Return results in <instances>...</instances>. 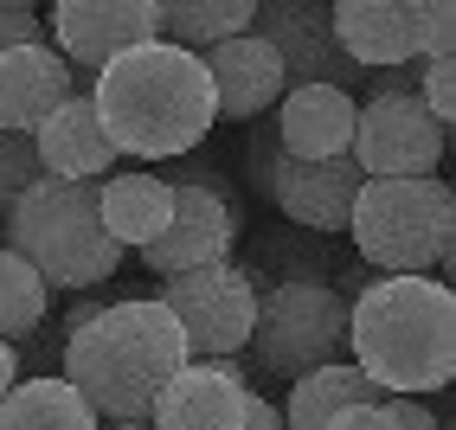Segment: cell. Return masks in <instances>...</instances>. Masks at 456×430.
Returning <instances> with one entry per match:
<instances>
[{
    "label": "cell",
    "instance_id": "cell-33",
    "mask_svg": "<svg viewBox=\"0 0 456 430\" xmlns=\"http://www.w3.org/2000/svg\"><path fill=\"white\" fill-rule=\"evenodd\" d=\"M103 430H148V424H103Z\"/></svg>",
    "mask_w": 456,
    "mask_h": 430
},
{
    "label": "cell",
    "instance_id": "cell-5",
    "mask_svg": "<svg viewBox=\"0 0 456 430\" xmlns=\"http://www.w3.org/2000/svg\"><path fill=\"white\" fill-rule=\"evenodd\" d=\"M347 238L367 276H431L450 283L456 257V193L450 180H367L347 212Z\"/></svg>",
    "mask_w": 456,
    "mask_h": 430
},
{
    "label": "cell",
    "instance_id": "cell-22",
    "mask_svg": "<svg viewBox=\"0 0 456 430\" xmlns=\"http://www.w3.org/2000/svg\"><path fill=\"white\" fill-rule=\"evenodd\" d=\"M155 13H161V39L200 58V52H212V45L251 33L257 0H180V7H155Z\"/></svg>",
    "mask_w": 456,
    "mask_h": 430
},
{
    "label": "cell",
    "instance_id": "cell-28",
    "mask_svg": "<svg viewBox=\"0 0 456 430\" xmlns=\"http://www.w3.org/2000/svg\"><path fill=\"white\" fill-rule=\"evenodd\" d=\"M277 155H283V142H277V122H251V142H245V174H251V187L270 199V167H277Z\"/></svg>",
    "mask_w": 456,
    "mask_h": 430
},
{
    "label": "cell",
    "instance_id": "cell-24",
    "mask_svg": "<svg viewBox=\"0 0 456 430\" xmlns=\"http://www.w3.org/2000/svg\"><path fill=\"white\" fill-rule=\"evenodd\" d=\"M411 39H418V65L456 52V7L450 0H411Z\"/></svg>",
    "mask_w": 456,
    "mask_h": 430
},
{
    "label": "cell",
    "instance_id": "cell-10",
    "mask_svg": "<svg viewBox=\"0 0 456 430\" xmlns=\"http://www.w3.org/2000/svg\"><path fill=\"white\" fill-rule=\"evenodd\" d=\"M245 231L232 187H174V219L167 231L142 251V264L155 276H187L206 264H232V244Z\"/></svg>",
    "mask_w": 456,
    "mask_h": 430
},
{
    "label": "cell",
    "instance_id": "cell-6",
    "mask_svg": "<svg viewBox=\"0 0 456 430\" xmlns=\"http://www.w3.org/2000/svg\"><path fill=\"white\" fill-rule=\"evenodd\" d=\"M251 276L257 289V315H251V341H245V373H277L302 379L315 366L347 360V296L328 276Z\"/></svg>",
    "mask_w": 456,
    "mask_h": 430
},
{
    "label": "cell",
    "instance_id": "cell-13",
    "mask_svg": "<svg viewBox=\"0 0 456 430\" xmlns=\"http://www.w3.org/2000/svg\"><path fill=\"white\" fill-rule=\"evenodd\" d=\"M200 65L212 77V110H219L225 122H264L270 110L283 103V58L270 52L257 33H238L225 45L200 52Z\"/></svg>",
    "mask_w": 456,
    "mask_h": 430
},
{
    "label": "cell",
    "instance_id": "cell-18",
    "mask_svg": "<svg viewBox=\"0 0 456 430\" xmlns=\"http://www.w3.org/2000/svg\"><path fill=\"white\" fill-rule=\"evenodd\" d=\"M77 90L71 65L52 45H20L0 58V129L7 135H33L39 122Z\"/></svg>",
    "mask_w": 456,
    "mask_h": 430
},
{
    "label": "cell",
    "instance_id": "cell-3",
    "mask_svg": "<svg viewBox=\"0 0 456 430\" xmlns=\"http://www.w3.org/2000/svg\"><path fill=\"white\" fill-rule=\"evenodd\" d=\"M58 366H65L58 379L103 424H142L148 398L187 366V341L155 296H116L65 341Z\"/></svg>",
    "mask_w": 456,
    "mask_h": 430
},
{
    "label": "cell",
    "instance_id": "cell-8",
    "mask_svg": "<svg viewBox=\"0 0 456 430\" xmlns=\"http://www.w3.org/2000/svg\"><path fill=\"white\" fill-rule=\"evenodd\" d=\"M161 309L174 315L187 360H238L251 341V315H257V289L238 264H206L187 276H161Z\"/></svg>",
    "mask_w": 456,
    "mask_h": 430
},
{
    "label": "cell",
    "instance_id": "cell-15",
    "mask_svg": "<svg viewBox=\"0 0 456 430\" xmlns=\"http://www.w3.org/2000/svg\"><path fill=\"white\" fill-rule=\"evenodd\" d=\"M33 155H39L45 180H103V174H116V161H123L110 148V135H103V122H97L84 90H71V97L33 129Z\"/></svg>",
    "mask_w": 456,
    "mask_h": 430
},
{
    "label": "cell",
    "instance_id": "cell-9",
    "mask_svg": "<svg viewBox=\"0 0 456 430\" xmlns=\"http://www.w3.org/2000/svg\"><path fill=\"white\" fill-rule=\"evenodd\" d=\"M161 39L155 0H58L45 13V45L71 65V77H97L110 58Z\"/></svg>",
    "mask_w": 456,
    "mask_h": 430
},
{
    "label": "cell",
    "instance_id": "cell-31",
    "mask_svg": "<svg viewBox=\"0 0 456 430\" xmlns=\"http://www.w3.org/2000/svg\"><path fill=\"white\" fill-rule=\"evenodd\" d=\"M328 430H392V418H386V405H360V411H341Z\"/></svg>",
    "mask_w": 456,
    "mask_h": 430
},
{
    "label": "cell",
    "instance_id": "cell-1",
    "mask_svg": "<svg viewBox=\"0 0 456 430\" xmlns=\"http://www.w3.org/2000/svg\"><path fill=\"white\" fill-rule=\"evenodd\" d=\"M90 110H97L103 135L116 155L129 161H180L212 135V77L193 52H180L167 39H148L90 77Z\"/></svg>",
    "mask_w": 456,
    "mask_h": 430
},
{
    "label": "cell",
    "instance_id": "cell-4",
    "mask_svg": "<svg viewBox=\"0 0 456 430\" xmlns=\"http://www.w3.org/2000/svg\"><path fill=\"white\" fill-rule=\"evenodd\" d=\"M7 251L39 270L45 289H97L123 270V244L97 219V180H33L7 212Z\"/></svg>",
    "mask_w": 456,
    "mask_h": 430
},
{
    "label": "cell",
    "instance_id": "cell-2",
    "mask_svg": "<svg viewBox=\"0 0 456 430\" xmlns=\"http://www.w3.org/2000/svg\"><path fill=\"white\" fill-rule=\"evenodd\" d=\"M347 360L379 398L444 392L456 379V296L437 276H367L347 302Z\"/></svg>",
    "mask_w": 456,
    "mask_h": 430
},
{
    "label": "cell",
    "instance_id": "cell-25",
    "mask_svg": "<svg viewBox=\"0 0 456 430\" xmlns=\"http://www.w3.org/2000/svg\"><path fill=\"white\" fill-rule=\"evenodd\" d=\"M39 180V155H33V135H7L0 129V219L20 206V193Z\"/></svg>",
    "mask_w": 456,
    "mask_h": 430
},
{
    "label": "cell",
    "instance_id": "cell-32",
    "mask_svg": "<svg viewBox=\"0 0 456 430\" xmlns=\"http://www.w3.org/2000/svg\"><path fill=\"white\" fill-rule=\"evenodd\" d=\"M20 366H26V360H20V347H7V341H0V398H7V392L20 385Z\"/></svg>",
    "mask_w": 456,
    "mask_h": 430
},
{
    "label": "cell",
    "instance_id": "cell-27",
    "mask_svg": "<svg viewBox=\"0 0 456 430\" xmlns=\"http://www.w3.org/2000/svg\"><path fill=\"white\" fill-rule=\"evenodd\" d=\"M20 45H45V13L20 7V0H0V58L20 52Z\"/></svg>",
    "mask_w": 456,
    "mask_h": 430
},
{
    "label": "cell",
    "instance_id": "cell-20",
    "mask_svg": "<svg viewBox=\"0 0 456 430\" xmlns=\"http://www.w3.org/2000/svg\"><path fill=\"white\" fill-rule=\"evenodd\" d=\"M360 405H379L373 379L360 373L354 360H334V366L302 373L289 385V405H277V411H283V430H328L341 411H360Z\"/></svg>",
    "mask_w": 456,
    "mask_h": 430
},
{
    "label": "cell",
    "instance_id": "cell-7",
    "mask_svg": "<svg viewBox=\"0 0 456 430\" xmlns=\"http://www.w3.org/2000/svg\"><path fill=\"white\" fill-rule=\"evenodd\" d=\"M450 155V129L431 122L418 90H373L354 116V148L347 161L360 180H431Z\"/></svg>",
    "mask_w": 456,
    "mask_h": 430
},
{
    "label": "cell",
    "instance_id": "cell-16",
    "mask_svg": "<svg viewBox=\"0 0 456 430\" xmlns=\"http://www.w3.org/2000/svg\"><path fill=\"white\" fill-rule=\"evenodd\" d=\"M328 26H334V45L347 52V65H360V71L418 65L411 0H341V7H328Z\"/></svg>",
    "mask_w": 456,
    "mask_h": 430
},
{
    "label": "cell",
    "instance_id": "cell-29",
    "mask_svg": "<svg viewBox=\"0 0 456 430\" xmlns=\"http://www.w3.org/2000/svg\"><path fill=\"white\" fill-rule=\"evenodd\" d=\"M379 405H386L392 430H444V418L431 405H418V398H379Z\"/></svg>",
    "mask_w": 456,
    "mask_h": 430
},
{
    "label": "cell",
    "instance_id": "cell-17",
    "mask_svg": "<svg viewBox=\"0 0 456 430\" xmlns=\"http://www.w3.org/2000/svg\"><path fill=\"white\" fill-rule=\"evenodd\" d=\"M354 116L360 103L347 97V90H328V84H302V90H283V103H277V142H283V155L296 161H334V155H347L354 148Z\"/></svg>",
    "mask_w": 456,
    "mask_h": 430
},
{
    "label": "cell",
    "instance_id": "cell-12",
    "mask_svg": "<svg viewBox=\"0 0 456 430\" xmlns=\"http://www.w3.org/2000/svg\"><path fill=\"white\" fill-rule=\"evenodd\" d=\"M251 33L283 58V84H328V90H347L360 84V65H347V52L334 45V26L328 7H257L251 13Z\"/></svg>",
    "mask_w": 456,
    "mask_h": 430
},
{
    "label": "cell",
    "instance_id": "cell-26",
    "mask_svg": "<svg viewBox=\"0 0 456 430\" xmlns=\"http://www.w3.org/2000/svg\"><path fill=\"white\" fill-rule=\"evenodd\" d=\"M418 103L431 110V122H456V58H431L424 65V77H418Z\"/></svg>",
    "mask_w": 456,
    "mask_h": 430
},
{
    "label": "cell",
    "instance_id": "cell-14",
    "mask_svg": "<svg viewBox=\"0 0 456 430\" xmlns=\"http://www.w3.org/2000/svg\"><path fill=\"white\" fill-rule=\"evenodd\" d=\"M360 167L347 155L334 161H296V155H277L270 167V199H277L283 219L309 225V231H347V212L360 199Z\"/></svg>",
    "mask_w": 456,
    "mask_h": 430
},
{
    "label": "cell",
    "instance_id": "cell-11",
    "mask_svg": "<svg viewBox=\"0 0 456 430\" xmlns=\"http://www.w3.org/2000/svg\"><path fill=\"white\" fill-rule=\"evenodd\" d=\"M251 373L245 360H187L148 398V430H238L245 424Z\"/></svg>",
    "mask_w": 456,
    "mask_h": 430
},
{
    "label": "cell",
    "instance_id": "cell-19",
    "mask_svg": "<svg viewBox=\"0 0 456 430\" xmlns=\"http://www.w3.org/2000/svg\"><path fill=\"white\" fill-rule=\"evenodd\" d=\"M97 219L123 251H148L174 219V187L161 174H135V167L129 174H103L97 180Z\"/></svg>",
    "mask_w": 456,
    "mask_h": 430
},
{
    "label": "cell",
    "instance_id": "cell-23",
    "mask_svg": "<svg viewBox=\"0 0 456 430\" xmlns=\"http://www.w3.org/2000/svg\"><path fill=\"white\" fill-rule=\"evenodd\" d=\"M45 321H52V289L39 283L33 264L13 257L7 244H0V341H7V347H26Z\"/></svg>",
    "mask_w": 456,
    "mask_h": 430
},
{
    "label": "cell",
    "instance_id": "cell-21",
    "mask_svg": "<svg viewBox=\"0 0 456 430\" xmlns=\"http://www.w3.org/2000/svg\"><path fill=\"white\" fill-rule=\"evenodd\" d=\"M0 430H103V418L58 373H33L0 398Z\"/></svg>",
    "mask_w": 456,
    "mask_h": 430
},
{
    "label": "cell",
    "instance_id": "cell-30",
    "mask_svg": "<svg viewBox=\"0 0 456 430\" xmlns=\"http://www.w3.org/2000/svg\"><path fill=\"white\" fill-rule=\"evenodd\" d=\"M238 430H283V411L270 405L264 392H251V398H245V424H238Z\"/></svg>",
    "mask_w": 456,
    "mask_h": 430
}]
</instances>
